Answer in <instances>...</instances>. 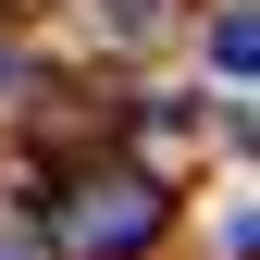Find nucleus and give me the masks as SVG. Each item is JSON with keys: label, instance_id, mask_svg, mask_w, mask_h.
I'll return each instance as SVG.
<instances>
[{"label": "nucleus", "instance_id": "nucleus-3", "mask_svg": "<svg viewBox=\"0 0 260 260\" xmlns=\"http://www.w3.org/2000/svg\"><path fill=\"white\" fill-rule=\"evenodd\" d=\"M112 25H161V0H112Z\"/></svg>", "mask_w": 260, "mask_h": 260}, {"label": "nucleus", "instance_id": "nucleus-2", "mask_svg": "<svg viewBox=\"0 0 260 260\" xmlns=\"http://www.w3.org/2000/svg\"><path fill=\"white\" fill-rule=\"evenodd\" d=\"M211 75L260 87V13H248V0H236V13H211Z\"/></svg>", "mask_w": 260, "mask_h": 260}, {"label": "nucleus", "instance_id": "nucleus-4", "mask_svg": "<svg viewBox=\"0 0 260 260\" xmlns=\"http://www.w3.org/2000/svg\"><path fill=\"white\" fill-rule=\"evenodd\" d=\"M0 100H13V62H0Z\"/></svg>", "mask_w": 260, "mask_h": 260}, {"label": "nucleus", "instance_id": "nucleus-1", "mask_svg": "<svg viewBox=\"0 0 260 260\" xmlns=\"http://www.w3.org/2000/svg\"><path fill=\"white\" fill-rule=\"evenodd\" d=\"M149 236H161V186L149 174H100L75 211H62V248L75 260H137Z\"/></svg>", "mask_w": 260, "mask_h": 260}]
</instances>
